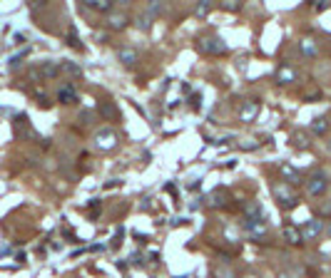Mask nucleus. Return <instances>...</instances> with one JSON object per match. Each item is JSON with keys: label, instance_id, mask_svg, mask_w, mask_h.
I'll use <instances>...</instances> for the list:
<instances>
[{"label": "nucleus", "instance_id": "f257e3e1", "mask_svg": "<svg viewBox=\"0 0 331 278\" xmlns=\"http://www.w3.org/2000/svg\"><path fill=\"white\" fill-rule=\"evenodd\" d=\"M329 184H331V174L326 169H316L312 171L306 179H304V186H306V194L309 196H324L326 191H329Z\"/></svg>", "mask_w": 331, "mask_h": 278}, {"label": "nucleus", "instance_id": "f03ea898", "mask_svg": "<svg viewBox=\"0 0 331 278\" xmlns=\"http://www.w3.org/2000/svg\"><path fill=\"white\" fill-rule=\"evenodd\" d=\"M272 196L279 201V206H284V209H292V206H296V194L292 191V186L287 184V182H276V184H272Z\"/></svg>", "mask_w": 331, "mask_h": 278}, {"label": "nucleus", "instance_id": "7ed1b4c3", "mask_svg": "<svg viewBox=\"0 0 331 278\" xmlns=\"http://www.w3.org/2000/svg\"><path fill=\"white\" fill-rule=\"evenodd\" d=\"M244 229H247V234L252 236V241H256V243L269 241V231H267V226H264L262 219H247V221H244Z\"/></svg>", "mask_w": 331, "mask_h": 278}, {"label": "nucleus", "instance_id": "20e7f679", "mask_svg": "<svg viewBox=\"0 0 331 278\" xmlns=\"http://www.w3.org/2000/svg\"><path fill=\"white\" fill-rule=\"evenodd\" d=\"M197 47L207 55H227V45L219 40V37H202L197 42Z\"/></svg>", "mask_w": 331, "mask_h": 278}, {"label": "nucleus", "instance_id": "39448f33", "mask_svg": "<svg viewBox=\"0 0 331 278\" xmlns=\"http://www.w3.org/2000/svg\"><path fill=\"white\" fill-rule=\"evenodd\" d=\"M130 22H132V18H130L125 10H112V13H110V18H107V28H110V30H115V33H120V30H125Z\"/></svg>", "mask_w": 331, "mask_h": 278}, {"label": "nucleus", "instance_id": "423d86ee", "mask_svg": "<svg viewBox=\"0 0 331 278\" xmlns=\"http://www.w3.org/2000/svg\"><path fill=\"white\" fill-rule=\"evenodd\" d=\"M281 239L289 243V246H301V243H304L301 229H296L292 223H284V226H281Z\"/></svg>", "mask_w": 331, "mask_h": 278}, {"label": "nucleus", "instance_id": "0eeeda50", "mask_svg": "<svg viewBox=\"0 0 331 278\" xmlns=\"http://www.w3.org/2000/svg\"><path fill=\"white\" fill-rule=\"evenodd\" d=\"M58 102L60 105H75L78 102V90L73 87V82H65L58 87Z\"/></svg>", "mask_w": 331, "mask_h": 278}, {"label": "nucleus", "instance_id": "6e6552de", "mask_svg": "<svg viewBox=\"0 0 331 278\" xmlns=\"http://www.w3.org/2000/svg\"><path fill=\"white\" fill-rule=\"evenodd\" d=\"M324 234V223H321V219H312V221L304 223V229H301V236H304V241H309V239H319Z\"/></svg>", "mask_w": 331, "mask_h": 278}, {"label": "nucleus", "instance_id": "1a4fd4ad", "mask_svg": "<svg viewBox=\"0 0 331 278\" xmlns=\"http://www.w3.org/2000/svg\"><path fill=\"white\" fill-rule=\"evenodd\" d=\"M95 147L102 149V151H107V149H112L117 144V137L112 134V130H100L98 134H95Z\"/></svg>", "mask_w": 331, "mask_h": 278}, {"label": "nucleus", "instance_id": "9d476101", "mask_svg": "<svg viewBox=\"0 0 331 278\" xmlns=\"http://www.w3.org/2000/svg\"><path fill=\"white\" fill-rule=\"evenodd\" d=\"M85 8H90V10H95V13H112L115 10V3H110V0H87L85 3Z\"/></svg>", "mask_w": 331, "mask_h": 278}, {"label": "nucleus", "instance_id": "9b49d317", "mask_svg": "<svg viewBox=\"0 0 331 278\" xmlns=\"http://www.w3.org/2000/svg\"><path fill=\"white\" fill-rule=\"evenodd\" d=\"M281 174H284V176H287V179H289V182H287V184L289 186H299V184H304V176H301V174H299V171H296V169H292L289 167V164H281Z\"/></svg>", "mask_w": 331, "mask_h": 278}, {"label": "nucleus", "instance_id": "f8f14e48", "mask_svg": "<svg viewBox=\"0 0 331 278\" xmlns=\"http://www.w3.org/2000/svg\"><path fill=\"white\" fill-rule=\"evenodd\" d=\"M227 201H229V194H227V191H222V189H219V191H215V194H209V206H212V209H224V206H227Z\"/></svg>", "mask_w": 331, "mask_h": 278}, {"label": "nucleus", "instance_id": "ddd939ff", "mask_svg": "<svg viewBox=\"0 0 331 278\" xmlns=\"http://www.w3.org/2000/svg\"><path fill=\"white\" fill-rule=\"evenodd\" d=\"M256 112H259V102H247L239 112V117H242V122H249V119L256 117Z\"/></svg>", "mask_w": 331, "mask_h": 278}, {"label": "nucleus", "instance_id": "4468645a", "mask_svg": "<svg viewBox=\"0 0 331 278\" xmlns=\"http://www.w3.org/2000/svg\"><path fill=\"white\" fill-rule=\"evenodd\" d=\"M299 47H301L304 57H316V55H319V50H316V42H314V40H309V37H306V40H301V42H299Z\"/></svg>", "mask_w": 331, "mask_h": 278}, {"label": "nucleus", "instance_id": "2eb2a0df", "mask_svg": "<svg viewBox=\"0 0 331 278\" xmlns=\"http://www.w3.org/2000/svg\"><path fill=\"white\" fill-rule=\"evenodd\" d=\"M312 132L314 134H319V137L326 134V132H329V122H326V117H316V119L312 122Z\"/></svg>", "mask_w": 331, "mask_h": 278}, {"label": "nucleus", "instance_id": "dca6fc26", "mask_svg": "<svg viewBox=\"0 0 331 278\" xmlns=\"http://www.w3.org/2000/svg\"><path fill=\"white\" fill-rule=\"evenodd\" d=\"M137 60V53L132 50V47H122L120 50V62H125V65H132Z\"/></svg>", "mask_w": 331, "mask_h": 278}, {"label": "nucleus", "instance_id": "f3484780", "mask_svg": "<svg viewBox=\"0 0 331 278\" xmlns=\"http://www.w3.org/2000/svg\"><path fill=\"white\" fill-rule=\"evenodd\" d=\"M281 85H289L292 80H296V72L294 70H289V67H281V72H279V77H276Z\"/></svg>", "mask_w": 331, "mask_h": 278}, {"label": "nucleus", "instance_id": "a211bd4d", "mask_svg": "<svg viewBox=\"0 0 331 278\" xmlns=\"http://www.w3.org/2000/svg\"><path fill=\"white\" fill-rule=\"evenodd\" d=\"M316 214H319V219L324 221H331V201H326V204H319V209H316Z\"/></svg>", "mask_w": 331, "mask_h": 278}, {"label": "nucleus", "instance_id": "6ab92c4d", "mask_svg": "<svg viewBox=\"0 0 331 278\" xmlns=\"http://www.w3.org/2000/svg\"><path fill=\"white\" fill-rule=\"evenodd\" d=\"M40 72H42V77H55V74L60 72V67H58V65L45 62V65H40Z\"/></svg>", "mask_w": 331, "mask_h": 278}, {"label": "nucleus", "instance_id": "aec40b11", "mask_svg": "<svg viewBox=\"0 0 331 278\" xmlns=\"http://www.w3.org/2000/svg\"><path fill=\"white\" fill-rule=\"evenodd\" d=\"M294 144H296V147H306V134H304V132H296V134H294Z\"/></svg>", "mask_w": 331, "mask_h": 278}, {"label": "nucleus", "instance_id": "412c9836", "mask_svg": "<svg viewBox=\"0 0 331 278\" xmlns=\"http://www.w3.org/2000/svg\"><path fill=\"white\" fill-rule=\"evenodd\" d=\"M207 10H212V3H199V5L195 8V13H197V15H204Z\"/></svg>", "mask_w": 331, "mask_h": 278}, {"label": "nucleus", "instance_id": "4be33fe9", "mask_svg": "<svg viewBox=\"0 0 331 278\" xmlns=\"http://www.w3.org/2000/svg\"><path fill=\"white\" fill-rule=\"evenodd\" d=\"M222 10H242V3H222Z\"/></svg>", "mask_w": 331, "mask_h": 278}, {"label": "nucleus", "instance_id": "5701e85b", "mask_svg": "<svg viewBox=\"0 0 331 278\" xmlns=\"http://www.w3.org/2000/svg\"><path fill=\"white\" fill-rule=\"evenodd\" d=\"M215 278H234V273H224V268H215Z\"/></svg>", "mask_w": 331, "mask_h": 278}, {"label": "nucleus", "instance_id": "b1692460", "mask_svg": "<svg viewBox=\"0 0 331 278\" xmlns=\"http://www.w3.org/2000/svg\"><path fill=\"white\" fill-rule=\"evenodd\" d=\"M279 278H296V276H292V273H287V271H281V273H279Z\"/></svg>", "mask_w": 331, "mask_h": 278}, {"label": "nucleus", "instance_id": "393cba45", "mask_svg": "<svg viewBox=\"0 0 331 278\" xmlns=\"http://www.w3.org/2000/svg\"><path fill=\"white\" fill-rule=\"evenodd\" d=\"M326 234H329V236H331V221L326 223Z\"/></svg>", "mask_w": 331, "mask_h": 278}]
</instances>
